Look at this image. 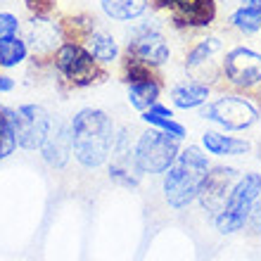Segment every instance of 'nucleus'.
Wrapping results in <instances>:
<instances>
[{
    "instance_id": "nucleus-1",
    "label": "nucleus",
    "mask_w": 261,
    "mask_h": 261,
    "mask_svg": "<svg viewBox=\"0 0 261 261\" xmlns=\"http://www.w3.org/2000/svg\"><path fill=\"white\" fill-rule=\"evenodd\" d=\"M74 159L83 169H100L107 164L114 150L117 126L105 110L83 107L69 119Z\"/></svg>"
},
{
    "instance_id": "nucleus-2",
    "label": "nucleus",
    "mask_w": 261,
    "mask_h": 261,
    "mask_svg": "<svg viewBox=\"0 0 261 261\" xmlns=\"http://www.w3.org/2000/svg\"><path fill=\"white\" fill-rule=\"evenodd\" d=\"M209 157L199 145H188L178 152V157L164 173L162 190H164L166 204L180 212L188 209L199 195L202 180L209 171Z\"/></svg>"
},
{
    "instance_id": "nucleus-3",
    "label": "nucleus",
    "mask_w": 261,
    "mask_h": 261,
    "mask_svg": "<svg viewBox=\"0 0 261 261\" xmlns=\"http://www.w3.org/2000/svg\"><path fill=\"white\" fill-rule=\"evenodd\" d=\"M50 67L60 79V83H64L71 90L97 86L110 76L107 67L97 64L93 55L86 50V45L76 41H64L50 57Z\"/></svg>"
},
{
    "instance_id": "nucleus-4",
    "label": "nucleus",
    "mask_w": 261,
    "mask_h": 261,
    "mask_svg": "<svg viewBox=\"0 0 261 261\" xmlns=\"http://www.w3.org/2000/svg\"><path fill=\"white\" fill-rule=\"evenodd\" d=\"M199 117L226 133H240L256 126V121L261 119V110L247 93L223 90L199 107Z\"/></svg>"
},
{
    "instance_id": "nucleus-5",
    "label": "nucleus",
    "mask_w": 261,
    "mask_h": 261,
    "mask_svg": "<svg viewBox=\"0 0 261 261\" xmlns=\"http://www.w3.org/2000/svg\"><path fill=\"white\" fill-rule=\"evenodd\" d=\"M261 193V176L259 173H245L238 178L228 195L226 204L216 216H214V226L221 235H233L247 226L249 212L254 204L256 195Z\"/></svg>"
},
{
    "instance_id": "nucleus-6",
    "label": "nucleus",
    "mask_w": 261,
    "mask_h": 261,
    "mask_svg": "<svg viewBox=\"0 0 261 261\" xmlns=\"http://www.w3.org/2000/svg\"><path fill=\"white\" fill-rule=\"evenodd\" d=\"M124 57H133L147 67L159 69L171 60V45L154 19L133 21L128 36H126Z\"/></svg>"
},
{
    "instance_id": "nucleus-7",
    "label": "nucleus",
    "mask_w": 261,
    "mask_h": 261,
    "mask_svg": "<svg viewBox=\"0 0 261 261\" xmlns=\"http://www.w3.org/2000/svg\"><path fill=\"white\" fill-rule=\"evenodd\" d=\"M133 152H136V162L143 173L164 176L166 169L178 157L180 140H176V138L164 133V130L150 126L147 130H143L138 136L136 145H133Z\"/></svg>"
},
{
    "instance_id": "nucleus-8",
    "label": "nucleus",
    "mask_w": 261,
    "mask_h": 261,
    "mask_svg": "<svg viewBox=\"0 0 261 261\" xmlns=\"http://www.w3.org/2000/svg\"><path fill=\"white\" fill-rule=\"evenodd\" d=\"M221 81L230 90L252 93L261 83V53L249 45H235L223 53Z\"/></svg>"
},
{
    "instance_id": "nucleus-9",
    "label": "nucleus",
    "mask_w": 261,
    "mask_h": 261,
    "mask_svg": "<svg viewBox=\"0 0 261 261\" xmlns=\"http://www.w3.org/2000/svg\"><path fill=\"white\" fill-rule=\"evenodd\" d=\"M150 7L169 14L171 27L178 31L209 29L219 14L216 0H150Z\"/></svg>"
},
{
    "instance_id": "nucleus-10",
    "label": "nucleus",
    "mask_w": 261,
    "mask_h": 261,
    "mask_svg": "<svg viewBox=\"0 0 261 261\" xmlns=\"http://www.w3.org/2000/svg\"><path fill=\"white\" fill-rule=\"evenodd\" d=\"M223 53H226V45L219 36H204L188 48L183 69L190 79L214 86L221 81V60L223 57L219 60V55H223Z\"/></svg>"
},
{
    "instance_id": "nucleus-11",
    "label": "nucleus",
    "mask_w": 261,
    "mask_h": 261,
    "mask_svg": "<svg viewBox=\"0 0 261 261\" xmlns=\"http://www.w3.org/2000/svg\"><path fill=\"white\" fill-rule=\"evenodd\" d=\"M10 117L17 133V145L21 150H41L43 140L53 126V114L43 105L29 102L19 107H10Z\"/></svg>"
},
{
    "instance_id": "nucleus-12",
    "label": "nucleus",
    "mask_w": 261,
    "mask_h": 261,
    "mask_svg": "<svg viewBox=\"0 0 261 261\" xmlns=\"http://www.w3.org/2000/svg\"><path fill=\"white\" fill-rule=\"evenodd\" d=\"M24 41H27L29 50L34 53V60L50 62L53 53L64 43L60 19H55L53 14H45V17L31 14L27 24V31H24Z\"/></svg>"
},
{
    "instance_id": "nucleus-13",
    "label": "nucleus",
    "mask_w": 261,
    "mask_h": 261,
    "mask_svg": "<svg viewBox=\"0 0 261 261\" xmlns=\"http://www.w3.org/2000/svg\"><path fill=\"white\" fill-rule=\"evenodd\" d=\"M238 178H240V171L233 169V166H223V164L209 166V171H206L197 195L202 209L209 212L212 216H216L223 209V204H226L228 195H230L233 186L238 183Z\"/></svg>"
},
{
    "instance_id": "nucleus-14",
    "label": "nucleus",
    "mask_w": 261,
    "mask_h": 261,
    "mask_svg": "<svg viewBox=\"0 0 261 261\" xmlns=\"http://www.w3.org/2000/svg\"><path fill=\"white\" fill-rule=\"evenodd\" d=\"M74 150H71V128L69 121L60 117H53V126H50L48 136L41 145V157L43 162L53 169H64L69 164Z\"/></svg>"
},
{
    "instance_id": "nucleus-15",
    "label": "nucleus",
    "mask_w": 261,
    "mask_h": 261,
    "mask_svg": "<svg viewBox=\"0 0 261 261\" xmlns=\"http://www.w3.org/2000/svg\"><path fill=\"white\" fill-rule=\"evenodd\" d=\"M212 88L209 83H202L197 79H183L178 81L176 86H171L169 90V97H171V105L173 110H183V112H190V110H199L202 105L209 102L212 97Z\"/></svg>"
},
{
    "instance_id": "nucleus-16",
    "label": "nucleus",
    "mask_w": 261,
    "mask_h": 261,
    "mask_svg": "<svg viewBox=\"0 0 261 261\" xmlns=\"http://www.w3.org/2000/svg\"><path fill=\"white\" fill-rule=\"evenodd\" d=\"M199 147L214 157H242L252 150V143L245 138L228 136L226 130H204L199 138Z\"/></svg>"
},
{
    "instance_id": "nucleus-17",
    "label": "nucleus",
    "mask_w": 261,
    "mask_h": 261,
    "mask_svg": "<svg viewBox=\"0 0 261 261\" xmlns=\"http://www.w3.org/2000/svg\"><path fill=\"white\" fill-rule=\"evenodd\" d=\"M81 43L86 45V50H88L90 55H93V60H95L97 64H102V67L117 64L119 60H121V55H124V50H121L119 41L114 38V34H110V31L102 27H95Z\"/></svg>"
},
{
    "instance_id": "nucleus-18",
    "label": "nucleus",
    "mask_w": 261,
    "mask_h": 261,
    "mask_svg": "<svg viewBox=\"0 0 261 261\" xmlns=\"http://www.w3.org/2000/svg\"><path fill=\"white\" fill-rule=\"evenodd\" d=\"M100 10L110 21L133 24L150 10V0H100Z\"/></svg>"
},
{
    "instance_id": "nucleus-19",
    "label": "nucleus",
    "mask_w": 261,
    "mask_h": 261,
    "mask_svg": "<svg viewBox=\"0 0 261 261\" xmlns=\"http://www.w3.org/2000/svg\"><path fill=\"white\" fill-rule=\"evenodd\" d=\"M162 90H164L162 76H152V79H145V81L126 83V97H128V105L136 112H145V110H150L154 102H159Z\"/></svg>"
},
{
    "instance_id": "nucleus-20",
    "label": "nucleus",
    "mask_w": 261,
    "mask_h": 261,
    "mask_svg": "<svg viewBox=\"0 0 261 261\" xmlns=\"http://www.w3.org/2000/svg\"><path fill=\"white\" fill-rule=\"evenodd\" d=\"M140 119H143L147 126L164 130V133L173 136L176 140H180V143H183V140H186V136H188V128L180 124V121H176V119H173V110H171V107H166L164 102H154L150 110L140 112Z\"/></svg>"
},
{
    "instance_id": "nucleus-21",
    "label": "nucleus",
    "mask_w": 261,
    "mask_h": 261,
    "mask_svg": "<svg viewBox=\"0 0 261 261\" xmlns=\"http://www.w3.org/2000/svg\"><path fill=\"white\" fill-rule=\"evenodd\" d=\"M31 50H29L24 36L14 34L0 41V69H17L29 60Z\"/></svg>"
},
{
    "instance_id": "nucleus-22",
    "label": "nucleus",
    "mask_w": 261,
    "mask_h": 261,
    "mask_svg": "<svg viewBox=\"0 0 261 261\" xmlns=\"http://www.w3.org/2000/svg\"><path fill=\"white\" fill-rule=\"evenodd\" d=\"M228 24L240 31L245 36H254L261 31V5H240L235 7L230 17H228Z\"/></svg>"
},
{
    "instance_id": "nucleus-23",
    "label": "nucleus",
    "mask_w": 261,
    "mask_h": 261,
    "mask_svg": "<svg viewBox=\"0 0 261 261\" xmlns=\"http://www.w3.org/2000/svg\"><path fill=\"white\" fill-rule=\"evenodd\" d=\"M60 27H62V36L64 41H76L81 43L86 36L97 27V19L93 14H69V17H62L60 19Z\"/></svg>"
},
{
    "instance_id": "nucleus-24",
    "label": "nucleus",
    "mask_w": 261,
    "mask_h": 261,
    "mask_svg": "<svg viewBox=\"0 0 261 261\" xmlns=\"http://www.w3.org/2000/svg\"><path fill=\"white\" fill-rule=\"evenodd\" d=\"M19 145H17V133H14V124L10 117V107L0 105V162L14 154Z\"/></svg>"
},
{
    "instance_id": "nucleus-25",
    "label": "nucleus",
    "mask_w": 261,
    "mask_h": 261,
    "mask_svg": "<svg viewBox=\"0 0 261 261\" xmlns=\"http://www.w3.org/2000/svg\"><path fill=\"white\" fill-rule=\"evenodd\" d=\"M21 31V21L14 12H7V10H0V41L7 38V36H14Z\"/></svg>"
},
{
    "instance_id": "nucleus-26",
    "label": "nucleus",
    "mask_w": 261,
    "mask_h": 261,
    "mask_svg": "<svg viewBox=\"0 0 261 261\" xmlns=\"http://www.w3.org/2000/svg\"><path fill=\"white\" fill-rule=\"evenodd\" d=\"M24 7L29 10V14H36V17H45V14H53L57 7V0H21Z\"/></svg>"
},
{
    "instance_id": "nucleus-27",
    "label": "nucleus",
    "mask_w": 261,
    "mask_h": 261,
    "mask_svg": "<svg viewBox=\"0 0 261 261\" xmlns=\"http://www.w3.org/2000/svg\"><path fill=\"white\" fill-rule=\"evenodd\" d=\"M247 226L252 228V230H254V233H261V193L256 195L254 204H252V212H249Z\"/></svg>"
},
{
    "instance_id": "nucleus-28",
    "label": "nucleus",
    "mask_w": 261,
    "mask_h": 261,
    "mask_svg": "<svg viewBox=\"0 0 261 261\" xmlns=\"http://www.w3.org/2000/svg\"><path fill=\"white\" fill-rule=\"evenodd\" d=\"M14 79L12 76H7V74H0V93H12L14 90Z\"/></svg>"
},
{
    "instance_id": "nucleus-29",
    "label": "nucleus",
    "mask_w": 261,
    "mask_h": 261,
    "mask_svg": "<svg viewBox=\"0 0 261 261\" xmlns=\"http://www.w3.org/2000/svg\"><path fill=\"white\" fill-rule=\"evenodd\" d=\"M242 5H261V0H242Z\"/></svg>"
},
{
    "instance_id": "nucleus-30",
    "label": "nucleus",
    "mask_w": 261,
    "mask_h": 261,
    "mask_svg": "<svg viewBox=\"0 0 261 261\" xmlns=\"http://www.w3.org/2000/svg\"><path fill=\"white\" fill-rule=\"evenodd\" d=\"M256 93H259V97H261V83H259V88H256Z\"/></svg>"
}]
</instances>
